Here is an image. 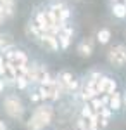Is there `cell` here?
<instances>
[{
	"label": "cell",
	"instance_id": "obj_1",
	"mask_svg": "<svg viewBox=\"0 0 126 130\" xmlns=\"http://www.w3.org/2000/svg\"><path fill=\"white\" fill-rule=\"evenodd\" d=\"M52 115H54V111H52L50 106L36 108V111L33 113V116L28 121V128L29 130H43L52 121Z\"/></svg>",
	"mask_w": 126,
	"mask_h": 130
},
{
	"label": "cell",
	"instance_id": "obj_2",
	"mask_svg": "<svg viewBox=\"0 0 126 130\" xmlns=\"http://www.w3.org/2000/svg\"><path fill=\"white\" fill-rule=\"evenodd\" d=\"M62 92H64V89H62V85H60L59 78H52L49 83L40 85L38 95H40V99H52V101H55V99L60 97Z\"/></svg>",
	"mask_w": 126,
	"mask_h": 130
},
{
	"label": "cell",
	"instance_id": "obj_3",
	"mask_svg": "<svg viewBox=\"0 0 126 130\" xmlns=\"http://www.w3.org/2000/svg\"><path fill=\"white\" fill-rule=\"evenodd\" d=\"M4 108H5V111H7V115H9L10 118H21L23 111H24L23 102L16 95H10V97H7V99L4 101Z\"/></svg>",
	"mask_w": 126,
	"mask_h": 130
},
{
	"label": "cell",
	"instance_id": "obj_4",
	"mask_svg": "<svg viewBox=\"0 0 126 130\" xmlns=\"http://www.w3.org/2000/svg\"><path fill=\"white\" fill-rule=\"evenodd\" d=\"M4 59L7 61V62H10L14 68H19V66H26V64H28V57H26V54H24L23 50H17V49L5 50Z\"/></svg>",
	"mask_w": 126,
	"mask_h": 130
},
{
	"label": "cell",
	"instance_id": "obj_5",
	"mask_svg": "<svg viewBox=\"0 0 126 130\" xmlns=\"http://www.w3.org/2000/svg\"><path fill=\"white\" fill-rule=\"evenodd\" d=\"M109 62L114 66H123L126 64V47L124 45H116L109 50Z\"/></svg>",
	"mask_w": 126,
	"mask_h": 130
},
{
	"label": "cell",
	"instance_id": "obj_6",
	"mask_svg": "<svg viewBox=\"0 0 126 130\" xmlns=\"http://www.w3.org/2000/svg\"><path fill=\"white\" fill-rule=\"evenodd\" d=\"M36 38H40L41 43H45L49 49H52V50H57L59 49V40H57V37H55L54 33H49V31H41V30H40V33L36 35Z\"/></svg>",
	"mask_w": 126,
	"mask_h": 130
},
{
	"label": "cell",
	"instance_id": "obj_7",
	"mask_svg": "<svg viewBox=\"0 0 126 130\" xmlns=\"http://www.w3.org/2000/svg\"><path fill=\"white\" fill-rule=\"evenodd\" d=\"M71 38H73V28L71 26H62V30L57 33V40H59V47L62 49H68L69 43H71Z\"/></svg>",
	"mask_w": 126,
	"mask_h": 130
},
{
	"label": "cell",
	"instance_id": "obj_8",
	"mask_svg": "<svg viewBox=\"0 0 126 130\" xmlns=\"http://www.w3.org/2000/svg\"><path fill=\"white\" fill-rule=\"evenodd\" d=\"M59 82H60V85H62L64 90H76L78 89V82L73 78V75L68 73V71H62L59 75Z\"/></svg>",
	"mask_w": 126,
	"mask_h": 130
},
{
	"label": "cell",
	"instance_id": "obj_9",
	"mask_svg": "<svg viewBox=\"0 0 126 130\" xmlns=\"http://www.w3.org/2000/svg\"><path fill=\"white\" fill-rule=\"evenodd\" d=\"M121 102H123V99H121V95L117 94V92H114V94H111L109 95V101H107V108L111 111H116L121 108Z\"/></svg>",
	"mask_w": 126,
	"mask_h": 130
},
{
	"label": "cell",
	"instance_id": "obj_10",
	"mask_svg": "<svg viewBox=\"0 0 126 130\" xmlns=\"http://www.w3.org/2000/svg\"><path fill=\"white\" fill-rule=\"evenodd\" d=\"M112 14L119 18V19H123L126 18V5L123 2H117V4H112Z\"/></svg>",
	"mask_w": 126,
	"mask_h": 130
},
{
	"label": "cell",
	"instance_id": "obj_11",
	"mask_svg": "<svg viewBox=\"0 0 126 130\" xmlns=\"http://www.w3.org/2000/svg\"><path fill=\"white\" fill-rule=\"evenodd\" d=\"M78 52L83 56V57H90L92 56V43L90 42H81L78 45Z\"/></svg>",
	"mask_w": 126,
	"mask_h": 130
},
{
	"label": "cell",
	"instance_id": "obj_12",
	"mask_svg": "<svg viewBox=\"0 0 126 130\" xmlns=\"http://www.w3.org/2000/svg\"><path fill=\"white\" fill-rule=\"evenodd\" d=\"M97 40L100 43H107V42L111 40V31L107 30V28H102V30L97 33Z\"/></svg>",
	"mask_w": 126,
	"mask_h": 130
},
{
	"label": "cell",
	"instance_id": "obj_13",
	"mask_svg": "<svg viewBox=\"0 0 126 130\" xmlns=\"http://www.w3.org/2000/svg\"><path fill=\"white\" fill-rule=\"evenodd\" d=\"M93 113H95V111L92 109L90 104H88V106H85V108L81 109V118H83V120H90V118L93 116Z\"/></svg>",
	"mask_w": 126,
	"mask_h": 130
},
{
	"label": "cell",
	"instance_id": "obj_14",
	"mask_svg": "<svg viewBox=\"0 0 126 130\" xmlns=\"http://www.w3.org/2000/svg\"><path fill=\"white\" fill-rule=\"evenodd\" d=\"M0 49H4V50L10 49V43H9V40H7L5 37H0Z\"/></svg>",
	"mask_w": 126,
	"mask_h": 130
},
{
	"label": "cell",
	"instance_id": "obj_15",
	"mask_svg": "<svg viewBox=\"0 0 126 130\" xmlns=\"http://www.w3.org/2000/svg\"><path fill=\"white\" fill-rule=\"evenodd\" d=\"M0 76H5V59L0 54Z\"/></svg>",
	"mask_w": 126,
	"mask_h": 130
},
{
	"label": "cell",
	"instance_id": "obj_16",
	"mask_svg": "<svg viewBox=\"0 0 126 130\" xmlns=\"http://www.w3.org/2000/svg\"><path fill=\"white\" fill-rule=\"evenodd\" d=\"M0 130H5V125H4V121H0Z\"/></svg>",
	"mask_w": 126,
	"mask_h": 130
},
{
	"label": "cell",
	"instance_id": "obj_17",
	"mask_svg": "<svg viewBox=\"0 0 126 130\" xmlns=\"http://www.w3.org/2000/svg\"><path fill=\"white\" fill-rule=\"evenodd\" d=\"M4 90V80H0V92Z\"/></svg>",
	"mask_w": 126,
	"mask_h": 130
},
{
	"label": "cell",
	"instance_id": "obj_18",
	"mask_svg": "<svg viewBox=\"0 0 126 130\" xmlns=\"http://www.w3.org/2000/svg\"><path fill=\"white\" fill-rule=\"evenodd\" d=\"M5 19V16H4V14H2V12H0V23H2V21Z\"/></svg>",
	"mask_w": 126,
	"mask_h": 130
},
{
	"label": "cell",
	"instance_id": "obj_19",
	"mask_svg": "<svg viewBox=\"0 0 126 130\" xmlns=\"http://www.w3.org/2000/svg\"><path fill=\"white\" fill-rule=\"evenodd\" d=\"M111 2H112V4H117V2H119V0H111Z\"/></svg>",
	"mask_w": 126,
	"mask_h": 130
},
{
	"label": "cell",
	"instance_id": "obj_20",
	"mask_svg": "<svg viewBox=\"0 0 126 130\" xmlns=\"http://www.w3.org/2000/svg\"><path fill=\"white\" fill-rule=\"evenodd\" d=\"M78 130H88V128H78Z\"/></svg>",
	"mask_w": 126,
	"mask_h": 130
},
{
	"label": "cell",
	"instance_id": "obj_21",
	"mask_svg": "<svg viewBox=\"0 0 126 130\" xmlns=\"http://www.w3.org/2000/svg\"><path fill=\"white\" fill-rule=\"evenodd\" d=\"M123 4H124V5H126V0H123Z\"/></svg>",
	"mask_w": 126,
	"mask_h": 130
},
{
	"label": "cell",
	"instance_id": "obj_22",
	"mask_svg": "<svg viewBox=\"0 0 126 130\" xmlns=\"http://www.w3.org/2000/svg\"><path fill=\"white\" fill-rule=\"evenodd\" d=\"M124 102H126V95H124Z\"/></svg>",
	"mask_w": 126,
	"mask_h": 130
}]
</instances>
